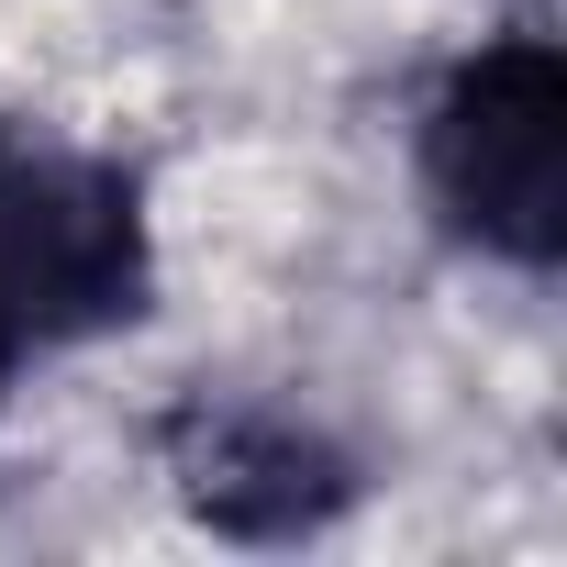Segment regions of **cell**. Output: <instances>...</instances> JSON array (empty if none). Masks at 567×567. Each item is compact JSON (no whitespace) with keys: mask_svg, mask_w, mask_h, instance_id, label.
Masks as SVG:
<instances>
[{"mask_svg":"<svg viewBox=\"0 0 567 567\" xmlns=\"http://www.w3.org/2000/svg\"><path fill=\"white\" fill-rule=\"evenodd\" d=\"M423 178H434V212L478 256L556 267V245H567V68L545 34H501L445 79V101L423 123Z\"/></svg>","mask_w":567,"mask_h":567,"instance_id":"7a4b0ae2","label":"cell"},{"mask_svg":"<svg viewBox=\"0 0 567 567\" xmlns=\"http://www.w3.org/2000/svg\"><path fill=\"white\" fill-rule=\"evenodd\" d=\"M12 368H23V346H12V334H0V390H12Z\"/></svg>","mask_w":567,"mask_h":567,"instance_id":"277c9868","label":"cell"},{"mask_svg":"<svg viewBox=\"0 0 567 567\" xmlns=\"http://www.w3.org/2000/svg\"><path fill=\"white\" fill-rule=\"evenodd\" d=\"M189 501L223 523V534H301L346 501V467L301 434V423H267V412H223V423H189V456H178Z\"/></svg>","mask_w":567,"mask_h":567,"instance_id":"3957f363","label":"cell"},{"mask_svg":"<svg viewBox=\"0 0 567 567\" xmlns=\"http://www.w3.org/2000/svg\"><path fill=\"white\" fill-rule=\"evenodd\" d=\"M145 290H156V245L134 167L56 145L34 123H0V334L23 357L90 346L134 323Z\"/></svg>","mask_w":567,"mask_h":567,"instance_id":"6da1fadb","label":"cell"}]
</instances>
